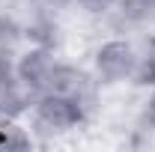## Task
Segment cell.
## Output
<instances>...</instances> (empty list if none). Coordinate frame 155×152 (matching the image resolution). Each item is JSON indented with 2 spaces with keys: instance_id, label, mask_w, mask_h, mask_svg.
<instances>
[{
  "instance_id": "6da1fadb",
  "label": "cell",
  "mask_w": 155,
  "mask_h": 152,
  "mask_svg": "<svg viewBox=\"0 0 155 152\" xmlns=\"http://www.w3.org/2000/svg\"><path fill=\"white\" fill-rule=\"evenodd\" d=\"M30 128L39 134V137H57V134H66L78 128L87 114L78 107L75 101L63 98L57 93H45L30 101Z\"/></svg>"
},
{
  "instance_id": "7a4b0ae2",
  "label": "cell",
  "mask_w": 155,
  "mask_h": 152,
  "mask_svg": "<svg viewBox=\"0 0 155 152\" xmlns=\"http://www.w3.org/2000/svg\"><path fill=\"white\" fill-rule=\"evenodd\" d=\"M60 63L63 60H57L54 48H48V45H30V48L18 51L12 69L18 75V84L24 87V93L30 95V101L45 95V93H51V84L57 78Z\"/></svg>"
},
{
  "instance_id": "3957f363",
  "label": "cell",
  "mask_w": 155,
  "mask_h": 152,
  "mask_svg": "<svg viewBox=\"0 0 155 152\" xmlns=\"http://www.w3.org/2000/svg\"><path fill=\"white\" fill-rule=\"evenodd\" d=\"M137 69V45L122 36L104 39L93 51V75L101 87H116L134 78Z\"/></svg>"
},
{
  "instance_id": "277c9868",
  "label": "cell",
  "mask_w": 155,
  "mask_h": 152,
  "mask_svg": "<svg viewBox=\"0 0 155 152\" xmlns=\"http://www.w3.org/2000/svg\"><path fill=\"white\" fill-rule=\"evenodd\" d=\"M98 90H101V84L96 81V75L81 69V66H72V63H60L57 78L51 84V93L75 101L87 116L93 114L96 104H98Z\"/></svg>"
},
{
  "instance_id": "5b68a950",
  "label": "cell",
  "mask_w": 155,
  "mask_h": 152,
  "mask_svg": "<svg viewBox=\"0 0 155 152\" xmlns=\"http://www.w3.org/2000/svg\"><path fill=\"white\" fill-rule=\"evenodd\" d=\"M30 107V95L18 84L12 63H0V119H15Z\"/></svg>"
},
{
  "instance_id": "8992f818",
  "label": "cell",
  "mask_w": 155,
  "mask_h": 152,
  "mask_svg": "<svg viewBox=\"0 0 155 152\" xmlns=\"http://www.w3.org/2000/svg\"><path fill=\"white\" fill-rule=\"evenodd\" d=\"M114 15L122 27H131V30L155 27V0H119Z\"/></svg>"
},
{
  "instance_id": "52a82bcc",
  "label": "cell",
  "mask_w": 155,
  "mask_h": 152,
  "mask_svg": "<svg viewBox=\"0 0 155 152\" xmlns=\"http://www.w3.org/2000/svg\"><path fill=\"white\" fill-rule=\"evenodd\" d=\"M24 42V24L12 12H0V63H15Z\"/></svg>"
},
{
  "instance_id": "ba28073f",
  "label": "cell",
  "mask_w": 155,
  "mask_h": 152,
  "mask_svg": "<svg viewBox=\"0 0 155 152\" xmlns=\"http://www.w3.org/2000/svg\"><path fill=\"white\" fill-rule=\"evenodd\" d=\"M134 84L152 87L155 90V36H146L143 45L137 48V69H134Z\"/></svg>"
},
{
  "instance_id": "9c48e42d",
  "label": "cell",
  "mask_w": 155,
  "mask_h": 152,
  "mask_svg": "<svg viewBox=\"0 0 155 152\" xmlns=\"http://www.w3.org/2000/svg\"><path fill=\"white\" fill-rule=\"evenodd\" d=\"M116 3H119V0H72V6H75L78 12H84V15H90V18L110 15L116 9Z\"/></svg>"
},
{
  "instance_id": "30bf717a",
  "label": "cell",
  "mask_w": 155,
  "mask_h": 152,
  "mask_svg": "<svg viewBox=\"0 0 155 152\" xmlns=\"http://www.w3.org/2000/svg\"><path fill=\"white\" fill-rule=\"evenodd\" d=\"M140 131H155V93L146 101V111L140 116Z\"/></svg>"
},
{
  "instance_id": "8fae6325",
  "label": "cell",
  "mask_w": 155,
  "mask_h": 152,
  "mask_svg": "<svg viewBox=\"0 0 155 152\" xmlns=\"http://www.w3.org/2000/svg\"><path fill=\"white\" fill-rule=\"evenodd\" d=\"M0 146H6V131H3V125H0Z\"/></svg>"
}]
</instances>
